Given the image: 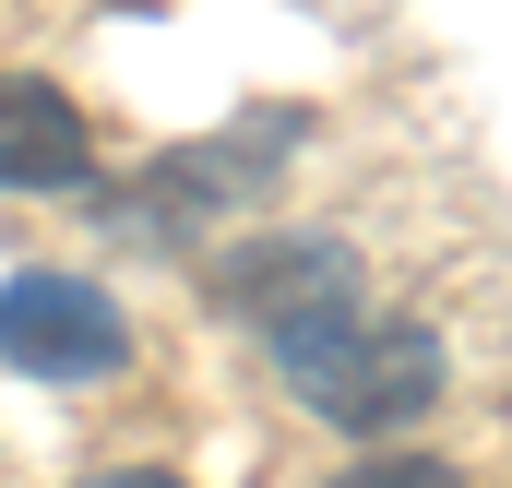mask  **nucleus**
Masks as SVG:
<instances>
[{"label":"nucleus","mask_w":512,"mask_h":488,"mask_svg":"<svg viewBox=\"0 0 512 488\" xmlns=\"http://www.w3.org/2000/svg\"><path fill=\"white\" fill-rule=\"evenodd\" d=\"M274 369H286V393H298L322 429H346V441H382V429H405V417L441 405V334L370 322L358 298L286 322V334H274Z\"/></svg>","instance_id":"nucleus-1"},{"label":"nucleus","mask_w":512,"mask_h":488,"mask_svg":"<svg viewBox=\"0 0 512 488\" xmlns=\"http://www.w3.org/2000/svg\"><path fill=\"white\" fill-rule=\"evenodd\" d=\"M131 358V322L96 274H0V369L24 381H108Z\"/></svg>","instance_id":"nucleus-2"},{"label":"nucleus","mask_w":512,"mask_h":488,"mask_svg":"<svg viewBox=\"0 0 512 488\" xmlns=\"http://www.w3.org/2000/svg\"><path fill=\"white\" fill-rule=\"evenodd\" d=\"M334 298H358V250H346V239H298V227H274V239H239L227 262H215V310H239L262 346H274L286 322L334 310Z\"/></svg>","instance_id":"nucleus-3"},{"label":"nucleus","mask_w":512,"mask_h":488,"mask_svg":"<svg viewBox=\"0 0 512 488\" xmlns=\"http://www.w3.org/2000/svg\"><path fill=\"white\" fill-rule=\"evenodd\" d=\"M96 131L48 72H0V191H84Z\"/></svg>","instance_id":"nucleus-4"},{"label":"nucleus","mask_w":512,"mask_h":488,"mask_svg":"<svg viewBox=\"0 0 512 488\" xmlns=\"http://www.w3.org/2000/svg\"><path fill=\"white\" fill-rule=\"evenodd\" d=\"M322 488H465L441 453H358L346 477H322Z\"/></svg>","instance_id":"nucleus-5"},{"label":"nucleus","mask_w":512,"mask_h":488,"mask_svg":"<svg viewBox=\"0 0 512 488\" xmlns=\"http://www.w3.org/2000/svg\"><path fill=\"white\" fill-rule=\"evenodd\" d=\"M84 488H191V477H167V465H96Z\"/></svg>","instance_id":"nucleus-6"}]
</instances>
